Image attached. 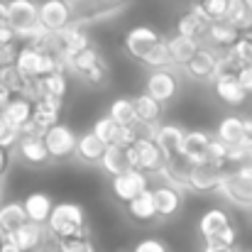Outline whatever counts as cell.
<instances>
[{
    "label": "cell",
    "mask_w": 252,
    "mask_h": 252,
    "mask_svg": "<svg viewBox=\"0 0 252 252\" xmlns=\"http://www.w3.org/2000/svg\"><path fill=\"white\" fill-rule=\"evenodd\" d=\"M47 235L54 240H69V238H84L86 233V213L79 203L64 201V203H54L47 223Z\"/></svg>",
    "instance_id": "obj_1"
},
{
    "label": "cell",
    "mask_w": 252,
    "mask_h": 252,
    "mask_svg": "<svg viewBox=\"0 0 252 252\" xmlns=\"http://www.w3.org/2000/svg\"><path fill=\"white\" fill-rule=\"evenodd\" d=\"M37 5L39 2H34V0H7L5 27H10L15 37L30 39V44H34L44 37L39 20H37Z\"/></svg>",
    "instance_id": "obj_2"
},
{
    "label": "cell",
    "mask_w": 252,
    "mask_h": 252,
    "mask_svg": "<svg viewBox=\"0 0 252 252\" xmlns=\"http://www.w3.org/2000/svg\"><path fill=\"white\" fill-rule=\"evenodd\" d=\"M66 2L71 12V25L84 30L88 25H98L115 17L130 5V0H66Z\"/></svg>",
    "instance_id": "obj_3"
},
{
    "label": "cell",
    "mask_w": 252,
    "mask_h": 252,
    "mask_svg": "<svg viewBox=\"0 0 252 252\" xmlns=\"http://www.w3.org/2000/svg\"><path fill=\"white\" fill-rule=\"evenodd\" d=\"M12 66L27 79V81H34V79H42L57 69H64V64L52 57L49 52L34 47V44H25L22 49L15 52V59H12Z\"/></svg>",
    "instance_id": "obj_4"
},
{
    "label": "cell",
    "mask_w": 252,
    "mask_h": 252,
    "mask_svg": "<svg viewBox=\"0 0 252 252\" xmlns=\"http://www.w3.org/2000/svg\"><path fill=\"white\" fill-rule=\"evenodd\" d=\"M127 152V162L130 169H137L142 171L145 176H157L162 169L167 167V157L159 152V147L150 140V137H137L132 147L125 150Z\"/></svg>",
    "instance_id": "obj_5"
},
{
    "label": "cell",
    "mask_w": 252,
    "mask_h": 252,
    "mask_svg": "<svg viewBox=\"0 0 252 252\" xmlns=\"http://www.w3.org/2000/svg\"><path fill=\"white\" fill-rule=\"evenodd\" d=\"M64 69L74 71L76 76L86 79L88 84H103V81H105V74H108L105 62H103L100 52H98L93 44L81 49V52H76L74 57H69V59L64 62Z\"/></svg>",
    "instance_id": "obj_6"
},
{
    "label": "cell",
    "mask_w": 252,
    "mask_h": 252,
    "mask_svg": "<svg viewBox=\"0 0 252 252\" xmlns=\"http://www.w3.org/2000/svg\"><path fill=\"white\" fill-rule=\"evenodd\" d=\"M218 193L228 203L250 211L252 208V174H245V171H225V176H223V181L218 186Z\"/></svg>",
    "instance_id": "obj_7"
},
{
    "label": "cell",
    "mask_w": 252,
    "mask_h": 252,
    "mask_svg": "<svg viewBox=\"0 0 252 252\" xmlns=\"http://www.w3.org/2000/svg\"><path fill=\"white\" fill-rule=\"evenodd\" d=\"M76 132L69 127V125H64V123H57V125H52L49 130H44L42 132V142H44V147H47V152H49V159H69V157H74V150H76Z\"/></svg>",
    "instance_id": "obj_8"
},
{
    "label": "cell",
    "mask_w": 252,
    "mask_h": 252,
    "mask_svg": "<svg viewBox=\"0 0 252 252\" xmlns=\"http://www.w3.org/2000/svg\"><path fill=\"white\" fill-rule=\"evenodd\" d=\"M37 20L44 34H59L71 25V12L66 0H42L37 5Z\"/></svg>",
    "instance_id": "obj_9"
},
{
    "label": "cell",
    "mask_w": 252,
    "mask_h": 252,
    "mask_svg": "<svg viewBox=\"0 0 252 252\" xmlns=\"http://www.w3.org/2000/svg\"><path fill=\"white\" fill-rule=\"evenodd\" d=\"M162 39H164V37H162L157 30H152L150 25H140V27H132V30L125 34V52L145 64V59L159 47Z\"/></svg>",
    "instance_id": "obj_10"
},
{
    "label": "cell",
    "mask_w": 252,
    "mask_h": 252,
    "mask_svg": "<svg viewBox=\"0 0 252 252\" xmlns=\"http://www.w3.org/2000/svg\"><path fill=\"white\" fill-rule=\"evenodd\" d=\"M184 71L189 79L193 81H213L218 74H220V54L216 49H206L201 47L186 64H184Z\"/></svg>",
    "instance_id": "obj_11"
},
{
    "label": "cell",
    "mask_w": 252,
    "mask_h": 252,
    "mask_svg": "<svg viewBox=\"0 0 252 252\" xmlns=\"http://www.w3.org/2000/svg\"><path fill=\"white\" fill-rule=\"evenodd\" d=\"M179 86L181 84H179V76L174 69H157V71H150V76L145 81V93L164 105L176 98Z\"/></svg>",
    "instance_id": "obj_12"
},
{
    "label": "cell",
    "mask_w": 252,
    "mask_h": 252,
    "mask_svg": "<svg viewBox=\"0 0 252 252\" xmlns=\"http://www.w3.org/2000/svg\"><path fill=\"white\" fill-rule=\"evenodd\" d=\"M225 176V169L213 167V164H196L186 169V189L193 193H213L218 191L220 181Z\"/></svg>",
    "instance_id": "obj_13"
},
{
    "label": "cell",
    "mask_w": 252,
    "mask_h": 252,
    "mask_svg": "<svg viewBox=\"0 0 252 252\" xmlns=\"http://www.w3.org/2000/svg\"><path fill=\"white\" fill-rule=\"evenodd\" d=\"M150 189V176H145L142 171L137 169H127L123 171L120 176H113L110 179V191L118 201L123 203H130L135 196H140L142 191Z\"/></svg>",
    "instance_id": "obj_14"
},
{
    "label": "cell",
    "mask_w": 252,
    "mask_h": 252,
    "mask_svg": "<svg viewBox=\"0 0 252 252\" xmlns=\"http://www.w3.org/2000/svg\"><path fill=\"white\" fill-rule=\"evenodd\" d=\"M184 135H186V130H184V127L171 125V123H164V125H155V127H152L150 140L159 147V152L167 157V162H171V159H181Z\"/></svg>",
    "instance_id": "obj_15"
},
{
    "label": "cell",
    "mask_w": 252,
    "mask_h": 252,
    "mask_svg": "<svg viewBox=\"0 0 252 252\" xmlns=\"http://www.w3.org/2000/svg\"><path fill=\"white\" fill-rule=\"evenodd\" d=\"M152 191V203H155V216L159 220H171L179 216L184 206V191L169 186V184H157Z\"/></svg>",
    "instance_id": "obj_16"
},
{
    "label": "cell",
    "mask_w": 252,
    "mask_h": 252,
    "mask_svg": "<svg viewBox=\"0 0 252 252\" xmlns=\"http://www.w3.org/2000/svg\"><path fill=\"white\" fill-rule=\"evenodd\" d=\"M62 103H64V100H57V98H49V95H39V98L32 103V118H30V123H32L39 132L49 130L52 125L59 123Z\"/></svg>",
    "instance_id": "obj_17"
},
{
    "label": "cell",
    "mask_w": 252,
    "mask_h": 252,
    "mask_svg": "<svg viewBox=\"0 0 252 252\" xmlns=\"http://www.w3.org/2000/svg\"><path fill=\"white\" fill-rule=\"evenodd\" d=\"M252 64V32H243L235 44L220 57V71H238L240 66Z\"/></svg>",
    "instance_id": "obj_18"
},
{
    "label": "cell",
    "mask_w": 252,
    "mask_h": 252,
    "mask_svg": "<svg viewBox=\"0 0 252 252\" xmlns=\"http://www.w3.org/2000/svg\"><path fill=\"white\" fill-rule=\"evenodd\" d=\"M208 142H211V135L203 132V130H191V132H186V135H184V145H181V159H184L189 167L206 164Z\"/></svg>",
    "instance_id": "obj_19"
},
{
    "label": "cell",
    "mask_w": 252,
    "mask_h": 252,
    "mask_svg": "<svg viewBox=\"0 0 252 252\" xmlns=\"http://www.w3.org/2000/svg\"><path fill=\"white\" fill-rule=\"evenodd\" d=\"M15 152L25 164L32 167H44L49 162V152L39 135H20V140L15 142Z\"/></svg>",
    "instance_id": "obj_20"
},
{
    "label": "cell",
    "mask_w": 252,
    "mask_h": 252,
    "mask_svg": "<svg viewBox=\"0 0 252 252\" xmlns=\"http://www.w3.org/2000/svg\"><path fill=\"white\" fill-rule=\"evenodd\" d=\"M213 88H216V95L223 103L233 105V108H238V105H243L248 100V93L240 88V84H238V79H235L233 71H220L213 79Z\"/></svg>",
    "instance_id": "obj_21"
},
{
    "label": "cell",
    "mask_w": 252,
    "mask_h": 252,
    "mask_svg": "<svg viewBox=\"0 0 252 252\" xmlns=\"http://www.w3.org/2000/svg\"><path fill=\"white\" fill-rule=\"evenodd\" d=\"M20 252H37L42 245H44V238H47V228L44 225H37V223H25L20 230H15L12 235H7Z\"/></svg>",
    "instance_id": "obj_22"
},
{
    "label": "cell",
    "mask_w": 252,
    "mask_h": 252,
    "mask_svg": "<svg viewBox=\"0 0 252 252\" xmlns=\"http://www.w3.org/2000/svg\"><path fill=\"white\" fill-rule=\"evenodd\" d=\"M225 225H230V216H228L223 208H208V211L201 216V220H198V235H201L203 245H206V243H213L216 235H218Z\"/></svg>",
    "instance_id": "obj_23"
},
{
    "label": "cell",
    "mask_w": 252,
    "mask_h": 252,
    "mask_svg": "<svg viewBox=\"0 0 252 252\" xmlns=\"http://www.w3.org/2000/svg\"><path fill=\"white\" fill-rule=\"evenodd\" d=\"M0 115H2V120H5L12 130L20 132V127L27 125L30 118H32V103H30L27 98H22V95H12L10 103L0 110Z\"/></svg>",
    "instance_id": "obj_24"
},
{
    "label": "cell",
    "mask_w": 252,
    "mask_h": 252,
    "mask_svg": "<svg viewBox=\"0 0 252 252\" xmlns=\"http://www.w3.org/2000/svg\"><path fill=\"white\" fill-rule=\"evenodd\" d=\"M216 140L223 142L228 150L238 147L245 142V127H243V118L240 115H225L218 127H216Z\"/></svg>",
    "instance_id": "obj_25"
},
{
    "label": "cell",
    "mask_w": 252,
    "mask_h": 252,
    "mask_svg": "<svg viewBox=\"0 0 252 252\" xmlns=\"http://www.w3.org/2000/svg\"><path fill=\"white\" fill-rule=\"evenodd\" d=\"M22 208H25V216H27L30 223L44 225L47 218H49V213H52V208H54V203H52V198H49L47 193L34 191V193H30V196L22 201Z\"/></svg>",
    "instance_id": "obj_26"
},
{
    "label": "cell",
    "mask_w": 252,
    "mask_h": 252,
    "mask_svg": "<svg viewBox=\"0 0 252 252\" xmlns=\"http://www.w3.org/2000/svg\"><path fill=\"white\" fill-rule=\"evenodd\" d=\"M132 108H135V118H137V125H157L162 113H164V105L157 103L155 98H150L147 93H140L137 98H132Z\"/></svg>",
    "instance_id": "obj_27"
},
{
    "label": "cell",
    "mask_w": 252,
    "mask_h": 252,
    "mask_svg": "<svg viewBox=\"0 0 252 252\" xmlns=\"http://www.w3.org/2000/svg\"><path fill=\"white\" fill-rule=\"evenodd\" d=\"M105 152V145L93 137V132H84L81 137H76V150H74V157L84 164H98V159L103 157Z\"/></svg>",
    "instance_id": "obj_28"
},
{
    "label": "cell",
    "mask_w": 252,
    "mask_h": 252,
    "mask_svg": "<svg viewBox=\"0 0 252 252\" xmlns=\"http://www.w3.org/2000/svg\"><path fill=\"white\" fill-rule=\"evenodd\" d=\"M225 22L233 25L240 34L252 32V0H230L228 12H225Z\"/></svg>",
    "instance_id": "obj_29"
},
{
    "label": "cell",
    "mask_w": 252,
    "mask_h": 252,
    "mask_svg": "<svg viewBox=\"0 0 252 252\" xmlns=\"http://www.w3.org/2000/svg\"><path fill=\"white\" fill-rule=\"evenodd\" d=\"M206 27H208V22L201 17V12L196 7H191L189 12H184L176 20V34L179 37H189V39H198L201 42V37L206 34Z\"/></svg>",
    "instance_id": "obj_30"
},
{
    "label": "cell",
    "mask_w": 252,
    "mask_h": 252,
    "mask_svg": "<svg viewBox=\"0 0 252 252\" xmlns=\"http://www.w3.org/2000/svg\"><path fill=\"white\" fill-rule=\"evenodd\" d=\"M213 47H223V49H230L233 44H235V39L240 37V32L233 27V25H228L225 20H216V22H208V27H206V34H203Z\"/></svg>",
    "instance_id": "obj_31"
},
{
    "label": "cell",
    "mask_w": 252,
    "mask_h": 252,
    "mask_svg": "<svg viewBox=\"0 0 252 252\" xmlns=\"http://www.w3.org/2000/svg\"><path fill=\"white\" fill-rule=\"evenodd\" d=\"M198 49H201L198 39H189V37H179V34H174L171 39H167L169 59H171V64H179V66H184Z\"/></svg>",
    "instance_id": "obj_32"
},
{
    "label": "cell",
    "mask_w": 252,
    "mask_h": 252,
    "mask_svg": "<svg viewBox=\"0 0 252 252\" xmlns=\"http://www.w3.org/2000/svg\"><path fill=\"white\" fill-rule=\"evenodd\" d=\"M25 223H27V216H25L22 203H17V201H7V203L0 206V230H2L5 238L12 235L15 230H20Z\"/></svg>",
    "instance_id": "obj_33"
},
{
    "label": "cell",
    "mask_w": 252,
    "mask_h": 252,
    "mask_svg": "<svg viewBox=\"0 0 252 252\" xmlns=\"http://www.w3.org/2000/svg\"><path fill=\"white\" fill-rule=\"evenodd\" d=\"M98 167L103 169L110 179H113V176H120L123 171H127V169H130L127 152H125V150H120V147L108 145V147H105V152H103V157L98 159Z\"/></svg>",
    "instance_id": "obj_34"
},
{
    "label": "cell",
    "mask_w": 252,
    "mask_h": 252,
    "mask_svg": "<svg viewBox=\"0 0 252 252\" xmlns=\"http://www.w3.org/2000/svg\"><path fill=\"white\" fill-rule=\"evenodd\" d=\"M37 88H39V95H49V98H57V100H64L66 95V74L64 69H57L42 79H34Z\"/></svg>",
    "instance_id": "obj_35"
},
{
    "label": "cell",
    "mask_w": 252,
    "mask_h": 252,
    "mask_svg": "<svg viewBox=\"0 0 252 252\" xmlns=\"http://www.w3.org/2000/svg\"><path fill=\"white\" fill-rule=\"evenodd\" d=\"M108 118L118 125V127H137V118H135V108L130 98H115L110 103Z\"/></svg>",
    "instance_id": "obj_36"
},
{
    "label": "cell",
    "mask_w": 252,
    "mask_h": 252,
    "mask_svg": "<svg viewBox=\"0 0 252 252\" xmlns=\"http://www.w3.org/2000/svg\"><path fill=\"white\" fill-rule=\"evenodd\" d=\"M127 213H130V218H135V220H140V223H150V220H155L157 216H155L152 191L147 189V191H142L140 196H135V198L127 203Z\"/></svg>",
    "instance_id": "obj_37"
},
{
    "label": "cell",
    "mask_w": 252,
    "mask_h": 252,
    "mask_svg": "<svg viewBox=\"0 0 252 252\" xmlns=\"http://www.w3.org/2000/svg\"><path fill=\"white\" fill-rule=\"evenodd\" d=\"M0 84L5 86L12 95H22L30 81H27L12 64H2V66H0Z\"/></svg>",
    "instance_id": "obj_38"
},
{
    "label": "cell",
    "mask_w": 252,
    "mask_h": 252,
    "mask_svg": "<svg viewBox=\"0 0 252 252\" xmlns=\"http://www.w3.org/2000/svg\"><path fill=\"white\" fill-rule=\"evenodd\" d=\"M230 0H198L193 7L201 12V17L206 22H216V20H225Z\"/></svg>",
    "instance_id": "obj_39"
},
{
    "label": "cell",
    "mask_w": 252,
    "mask_h": 252,
    "mask_svg": "<svg viewBox=\"0 0 252 252\" xmlns=\"http://www.w3.org/2000/svg\"><path fill=\"white\" fill-rule=\"evenodd\" d=\"M115 130H118V125H115L108 115H103V118H98V120L93 123V130H91V132H93V137H98V140L108 147V145L113 142V137H115Z\"/></svg>",
    "instance_id": "obj_40"
},
{
    "label": "cell",
    "mask_w": 252,
    "mask_h": 252,
    "mask_svg": "<svg viewBox=\"0 0 252 252\" xmlns=\"http://www.w3.org/2000/svg\"><path fill=\"white\" fill-rule=\"evenodd\" d=\"M57 252H95V245L84 238H69V240H57Z\"/></svg>",
    "instance_id": "obj_41"
},
{
    "label": "cell",
    "mask_w": 252,
    "mask_h": 252,
    "mask_svg": "<svg viewBox=\"0 0 252 252\" xmlns=\"http://www.w3.org/2000/svg\"><path fill=\"white\" fill-rule=\"evenodd\" d=\"M140 137V132H137V127H118L115 130V137H113V147H120V150H127V147H132L135 145V140Z\"/></svg>",
    "instance_id": "obj_42"
},
{
    "label": "cell",
    "mask_w": 252,
    "mask_h": 252,
    "mask_svg": "<svg viewBox=\"0 0 252 252\" xmlns=\"http://www.w3.org/2000/svg\"><path fill=\"white\" fill-rule=\"evenodd\" d=\"M132 252H169V248L159 238H145L132 248Z\"/></svg>",
    "instance_id": "obj_43"
},
{
    "label": "cell",
    "mask_w": 252,
    "mask_h": 252,
    "mask_svg": "<svg viewBox=\"0 0 252 252\" xmlns=\"http://www.w3.org/2000/svg\"><path fill=\"white\" fill-rule=\"evenodd\" d=\"M235 240H238V230H235V225L230 223V225H225V228L216 235L213 243H218V245H228V248H235ZM206 245H208V243H206Z\"/></svg>",
    "instance_id": "obj_44"
},
{
    "label": "cell",
    "mask_w": 252,
    "mask_h": 252,
    "mask_svg": "<svg viewBox=\"0 0 252 252\" xmlns=\"http://www.w3.org/2000/svg\"><path fill=\"white\" fill-rule=\"evenodd\" d=\"M235 79H238V84H240V88L250 95L252 93V64H248V66H240L238 71H235Z\"/></svg>",
    "instance_id": "obj_45"
},
{
    "label": "cell",
    "mask_w": 252,
    "mask_h": 252,
    "mask_svg": "<svg viewBox=\"0 0 252 252\" xmlns=\"http://www.w3.org/2000/svg\"><path fill=\"white\" fill-rule=\"evenodd\" d=\"M201 252H238L235 248H228V245H218V243H208V245H203V250Z\"/></svg>",
    "instance_id": "obj_46"
},
{
    "label": "cell",
    "mask_w": 252,
    "mask_h": 252,
    "mask_svg": "<svg viewBox=\"0 0 252 252\" xmlns=\"http://www.w3.org/2000/svg\"><path fill=\"white\" fill-rule=\"evenodd\" d=\"M7 162H10V150H2L0 147V179H2V174L7 169Z\"/></svg>",
    "instance_id": "obj_47"
},
{
    "label": "cell",
    "mask_w": 252,
    "mask_h": 252,
    "mask_svg": "<svg viewBox=\"0 0 252 252\" xmlns=\"http://www.w3.org/2000/svg\"><path fill=\"white\" fill-rule=\"evenodd\" d=\"M243 127H245V142L252 145V118H243Z\"/></svg>",
    "instance_id": "obj_48"
},
{
    "label": "cell",
    "mask_w": 252,
    "mask_h": 252,
    "mask_svg": "<svg viewBox=\"0 0 252 252\" xmlns=\"http://www.w3.org/2000/svg\"><path fill=\"white\" fill-rule=\"evenodd\" d=\"M0 252H20V248H17L10 238H5V240L0 243Z\"/></svg>",
    "instance_id": "obj_49"
},
{
    "label": "cell",
    "mask_w": 252,
    "mask_h": 252,
    "mask_svg": "<svg viewBox=\"0 0 252 252\" xmlns=\"http://www.w3.org/2000/svg\"><path fill=\"white\" fill-rule=\"evenodd\" d=\"M5 17H7V0H0V27L5 25Z\"/></svg>",
    "instance_id": "obj_50"
},
{
    "label": "cell",
    "mask_w": 252,
    "mask_h": 252,
    "mask_svg": "<svg viewBox=\"0 0 252 252\" xmlns=\"http://www.w3.org/2000/svg\"><path fill=\"white\" fill-rule=\"evenodd\" d=\"M2 240H5V235H2V230H0V243H2Z\"/></svg>",
    "instance_id": "obj_51"
},
{
    "label": "cell",
    "mask_w": 252,
    "mask_h": 252,
    "mask_svg": "<svg viewBox=\"0 0 252 252\" xmlns=\"http://www.w3.org/2000/svg\"><path fill=\"white\" fill-rule=\"evenodd\" d=\"M238 252H252V250H238Z\"/></svg>",
    "instance_id": "obj_52"
},
{
    "label": "cell",
    "mask_w": 252,
    "mask_h": 252,
    "mask_svg": "<svg viewBox=\"0 0 252 252\" xmlns=\"http://www.w3.org/2000/svg\"><path fill=\"white\" fill-rule=\"evenodd\" d=\"M250 216H252V208H250Z\"/></svg>",
    "instance_id": "obj_53"
}]
</instances>
